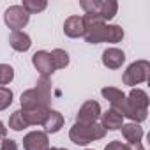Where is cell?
<instances>
[{
  "label": "cell",
  "mask_w": 150,
  "mask_h": 150,
  "mask_svg": "<svg viewBox=\"0 0 150 150\" xmlns=\"http://www.w3.org/2000/svg\"><path fill=\"white\" fill-rule=\"evenodd\" d=\"M106 136V129L101 125V124H88V125H83V124H74L69 131V139L78 145V146H85L92 141H97V139H103Z\"/></svg>",
  "instance_id": "obj_1"
},
{
  "label": "cell",
  "mask_w": 150,
  "mask_h": 150,
  "mask_svg": "<svg viewBox=\"0 0 150 150\" xmlns=\"http://www.w3.org/2000/svg\"><path fill=\"white\" fill-rule=\"evenodd\" d=\"M80 6L85 14H94L104 23L108 20H113L118 11V4L115 0H80Z\"/></svg>",
  "instance_id": "obj_2"
},
{
  "label": "cell",
  "mask_w": 150,
  "mask_h": 150,
  "mask_svg": "<svg viewBox=\"0 0 150 150\" xmlns=\"http://www.w3.org/2000/svg\"><path fill=\"white\" fill-rule=\"evenodd\" d=\"M148 76H150V62L148 60H136L124 71L122 81H124V85L134 87V85H139L143 81H148Z\"/></svg>",
  "instance_id": "obj_3"
},
{
  "label": "cell",
  "mask_w": 150,
  "mask_h": 150,
  "mask_svg": "<svg viewBox=\"0 0 150 150\" xmlns=\"http://www.w3.org/2000/svg\"><path fill=\"white\" fill-rule=\"evenodd\" d=\"M83 23H85V41L90 44H99L104 42V32H106V23L94 16V14H83Z\"/></svg>",
  "instance_id": "obj_4"
},
{
  "label": "cell",
  "mask_w": 150,
  "mask_h": 150,
  "mask_svg": "<svg viewBox=\"0 0 150 150\" xmlns=\"http://www.w3.org/2000/svg\"><path fill=\"white\" fill-rule=\"evenodd\" d=\"M103 97L111 104V110L118 111L122 117H127L129 120L132 118V113H131V108H129V103H127V96L120 90V88H115V87H104L101 90Z\"/></svg>",
  "instance_id": "obj_5"
},
{
  "label": "cell",
  "mask_w": 150,
  "mask_h": 150,
  "mask_svg": "<svg viewBox=\"0 0 150 150\" xmlns=\"http://www.w3.org/2000/svg\"><path fill=\"white\" fill-rule=\"evenodd\" d=\"M28 20H30V14L21 6H11L4 13V21H6V25L13 32H18L20 28L27 27L28 25Z\"/></svg>",
  "instance_id": "obj_6"
},
{
  "label": "cell",
  "mask_w": 150,
  "mask_h": 150,
  "mask_svg": "<svg viewBox=\"0 0 150 150\" xmlns=\"http://www.w3.org/2000/svg\"><path fill=\"white\" fill-rule=\"evenodd\" d=\"M101 104L97 103V101H87L81 108H80V111H78V115H76V124H83V125H88V124H96L97 122V118L101 117Z\"/></svg>",
  "instance_id": "obj_7"
},
{
  "label": "cell",
  "mask_w": 150,
  "mask_h": 150,
  "mask_svg": "<svg viewBox=\"0 0 150 150\" xmlns=\"http://www.w3.org/2000/svg\"><path fill=\"white\" fill-rule=\"evenodd\" d=\"M23 148L25 150H48L50 138L44 131H30L23 138Z\"/></svg>",
  "instance_id": "obj_8"
},
{
  "label": "cell",
  "mask_w": 150,
  "mask_h": 150,
  "mask_svg": "<svg viewBox=\"0 0 150 150\" xmlns=\"http://www.w3.org/2000/svg\"><path fill=\"white\" fill-rule=\"evenodd\" d=\"M32 64H34V67L37 69V72L41 74V76H44V78H50L51 74L55 72L50 51H44V50L35 51V53L32 55Z\"/></svg>",
  "instance_id": "obj_9"
},
{
  "label": "cell",
  "mask_w": 150,
  "mask_h": 150,
  "mask_svg": "<svg viewBox=\"0 0 150 150\" xmlns=\"http://www.w3.org/2000/svg\"><path fill=\"white\" fill-rule=\"evenodd\" d=\"M64 34L71 39H78L83 37L85 34V23H83V16H69L64 21Z\"/></svg>",
  "instance_id": "obj_10"
},
{
  "label": "cell",
  "mask_w": 150,
  "mask_h": 150,
  "mask_svg": "<svg viewBox=\"0 0 150 150\" xmlns=\"http://www.w3.org/2000/svg\"><path fill=\"white\" fill-rule=\"evenodd\" d=\"M103 65L108 69H120L125 62V53L118 48H108L103 51Z\"/></svg>",
  "instance_id": "obj_11"
},
{
  "label": "cell",
  "mask_w": 150,
  "mask_h": 150,
  "mask_svg": "<svg viewBox=\"0 0 150 150\" xmlns=\"http://www.w3.org/2000/svg\"><path fill=\"white\" fill-rule=\"evenodd\" d=\"M41 125L44 127V132L46 134H55V132H58L64 127V117L57 110H48L46 118H44V122Z\"/></svg>",
  "instance_id": "obj_12"
},
{
  "label": "cell",
  "mask_w": 150,
  "mask_h": 150,
  "mask_svg": "<svg viewBox=\"0 0 150 150\" xmlns=\"http://www.w3.org/2000/svg\"><path fill=\"white\" fill-rule=\"evenodd\" d=\"M101 125L106 129V131H118L122 125H124V117L118 113V111H115V110H108V111H104V113H101Z\"/></svg>",
  "instance_id": "obj_13"
},
{
  "label": "cell",
  "mask_w": 150,
  "mask_h": 150,
  "mask_svg": "<svg viewBox=\"0 0 150 150\" xmlns=\"http://www.w3.org/2000/svg\"><path fill=\"white\" fill-rule=\"evenodd\" d=\"M9 44H11V48H13L14 51L25 53V51L30 50V46H32V39H30L28 34L18 30V32H11V35H9Z\"/></svg>",
  "instance_id": "obj_14"
},
{
  "label": "cell",
  "mask_w": 150,
  "mask_h": 150,
  "mask_svg": "<svg viewBox=\"0 0 150 150\" xmlns=\"http://www.w3.org/2000/svg\"><path fill=\"white\" fill-rule=\"evenodd\" d=\"M120 129H122V136L127 143H141L145 132H143V127L139 124L129 122V124H124Z\"/></svg>",
  "instance_id": "obj_15"
},
{
  "label": "cell",
  "mask_w": 150,
  "mask_h": 150,
  "mask_svg": "<svg viewBox=\"0 0 150 150\" xmlns=\"http://www.w3.org/2000/svg\"><path fill=\"white\" fill-rule=\"evenodd\" d=\"M35 92L41 99V104L50 108V103H51V81H50V78L41 76L35 83Z\"/></svg>",
  "instance_id": "obj_16"
},
{
  "label": "cell",
  "mask_w": 150,
  "mask_h": 150,
  "mask_svg": "<svg viewBox=\"0 0 150 150\" xmlns=\"http://www.w3.org/2000/svg\"><path fill=\"white\" fill-rule=\"evenodd\" d=\"M48 110L50 108H46V106H37V108H34L30 111H21V115H23L27 125H41L44 122V118H46Z\"/></svg>",
  "instance_id": "obj_17"
},
{
  "label": "cell",
  "mask_w": 150,
  "mask_h": 150,
  "mask_svg": "<svg viewBox=\"0 0 150 150\" xmlns=\"http://www.w3.org/2000/svg\"><path fill=\"white\" fill-rule=\"evenodd\" d=\"M20 103H21V111H30V110H34L37 106H42L41 104V99H39V96L35 92V88L25 90L21 94V97H20Z\"/></svg>",
  "instance_id": "obj_18"
},
{
  "label": "cell",
  "mask_w": 150,
  "mask_h": 150,
  "mask_svg": "<svg viewBox=\"0 0 150 150\" xmlns=\"http://www.w3.org/2000/svg\"><path fill=\"white\" fill-rule=\"evenodd\" d=\"M124 39V28L120 25H106V32H104V42H111L117 44Z\"/></svg>",
  "instance_id": "obj_19"
},
{
  "label": "cell",
  "mask_w": 150,
  "mask_h": 150,
  "mask_svg": "<svg viewBox=\"0 0 150 150\" xmlns=\"http://www.w3.org/2000/svg\"><path fill=\"white\" fill-rule=\"evenodd\" d=\"M51 62H53V69H65L69 65V53L65 50L55 48L51 53Z\"/></svg>",
  "instance_id": "obj_20"
},
{
  "label": "cell",
  "mask_w": 150,
  "mask_h": 150,
  "mask_svg": "<svg viewBox=\"0 0 150 150\" xmlns=\"http://www.w3.org/2000/svg\"><path fill=\"white\" fill-rule=\"evenodd\" d=\"M21 7L28 14H37V13H41V11H44L48 7V2L46 0H23Z\"/></svg>",
  "instance_id": "obj_21"
},
{
  "label": "cell",
  "mask_w": 150,
  "mask_h": 150,
  "mask_svg": "<svg viewBox=\"0 0 150 150\" xmlns=\"http://www.w3.org/2000/svg\"><path fill=\"white\" fill-rule=\"evenodd\" d=\"M25 127H28V125H27V122H25V118H23V115H21V110L14 111V113L9 117V129L20 132V131H23Z\"/></svg>",
  "instance_id": "obj_22"
},
{
  "label": "cell",
  "mask_w": 150,
  "mask_h": 150,
  "mask_svg": "<svg viewBox=\"0 0 150 150\" xmlns=\"http://www.w3.org/2000/svg\"><path fill=\"white\" fill-rule=\"evenodd\" d=\"M13 104V90L7 87H0V111L7 110Z\"/></svg>",
  "instance_id": "obj_23"
},
{
  "label": "cell",
  "mask_w": 150,
  "mask_h": 150,
  "mask_svg": "<svg viewBox=\"0 0 150 150\" xmlns=\"http://www.w3.org/2000/svg\"><path fill=\"white\" fill-rule=\"evenodd\" d=\"M0 150H18V143L11 138H4L2 145H0Z\"/></svg>",
  "instance_id": "obj_24"
},
{
  "label": "cell",
  "mask_w": 150,
  "mask_h": 150,
  "mask_svg": "<svg viewBox=\"0 0 150 150\" xmlns=\"http://www.w3.org/2000/svg\"><path fill=\"white\" fill-rule=\"evenodd\" d=\"M104 150H127V145L122 141H110Z\"/></svg>",
  "instance_id": "obj_25"
},
{
  "label": "cell",
  "mask_w": 150,
  "mask_h": 150,
  "mask_svg": "<svg viewBox=\"0 0 150 150\" xmlns=\"http://www.w3.org/2000/svg\"><path fill=\"white\" fill-rule=\"evenodd\" d=\"M125 145H127V150H145L141 143H125Z\"/></svg>",
  "instance_id": "obj_26"
},
{
  "label": "cell",
  "mask_w": 150,
  "mask_h": 150,
  "mask_svg": "<svg viewBox=\"0 0 150 150\" xmlns=\"http://www.w3.org/2000/svg\"><path fill=\"white\" fill-rule=\"evenodd\" d=\"M6 134H7V127L0 122V138H6Z\"/></svg>",
  "instance_id": "obj_27"
},
{
  "label": "cell",
  "mask_w": 150,
  "mask_h": 150,
  "mask_svg": "<svg viewBox=\"0 0 150 150\" xmlns=\"http://www.w3.org/2000/svg\"><path fill=\"white\" fill-rule=\"evenodd\" d=\"M48 150H58V148H55V146H50V148H48Z\"/></svg>",
  "instance_id": "obj_28"
},
{
  "label": "cell",
  "mask_w": 150,
  "mask_h": 150,
  "mask_svg": "<svg viewBox=\"0 0 150 150\" xmlns=\"http://www.w3.org/2000/svg\"><path fill=\"white\" fill-rule=\"evenodd\" d=\"M58 150H67V148H58Z\"/></svg>",
  "instance_id": "obj_29"
},
{
  "label": "cell",
  "mask_w": 150,
  "mask_h": 150,
  "mask_svg": "<svg viewBox=\"0 0 150 150\" xmlns=\"http://www.w3.org/2000/svg\"><path fill=\"white\" fill-rule=\"evenodd\" d=\"M87 150H92V148H87Z\"/></svg>",
  "instance_id": "obj_30"
}]
</instances>
